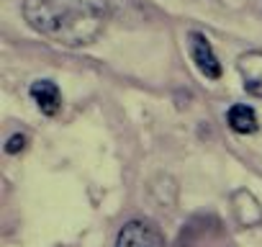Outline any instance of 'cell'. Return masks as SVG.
Listing matches in <instances>:
<instances>
[{
    "label": "cell",
    "instance_id": "1",
    "mask_svg": "<svg viewBox=\"0 0 262 247\" xmlns=\"http://www.w3.org/2000/svg\"><path fill=\"white\" fill-rule=\"evenodd\" d=\"M24 21L62 47H88L105 29V13L90 0H24Z\"/></svg>",
    "mask_w": 262,
    "mask_h": 247
},
{
    "label": "cell",
    "instance_id": "2",
    "mask_svg": "<svg viewBox=\"0 0 262 247\" xmlns=\"http://www.w3.org/2000/svg\"><path fill=\"white\" fill-rule=\"evenodd\" d=\"M116 247H165V234L155 221L131 219L118 229Z\"/></svg>",
    "mask_w": 262,
    "mask_h": 247
},
{
    "label": "cell",
    "instance_id": "3",
    "mask_svg": "<svg viewBox=\"0 0 262 247\" xmlns=\"http://www.w3.org/2000/svg\"><path fill=\"white\" fill-rule=\"evenodd\" d=\"M188 49H190V57H193V62H195V67H198V72L203 77H208V80H219L221 77V72H224L221 62H219L211 42L206 39V34L190 31L188 34Z\"/></svg>",
    "mask_w": 262,
    "mask_h": 247
},
{
    "label": "cell",
    "instance_id": "4",
    "mask_svg": "<svg viewBox=\"0 0 262 247\" xmlns=\"http://www.w3.org/2000/svg\"><path fill=\"white\" fill-rule=\"evenodd\" d=\"M231 211L239 227H257L262 221V206L254 198V193L247 188L231 193Z\"/></svg>",
    "mask_w": 262,
    "mask_h": 247
},
{
    "label": "cell",
    "instance_id": "5",
    "mask_svg": "<svg viewBox=\"0 0 262 247\" xmlns=\"http://www.w3.org/2000/svg\"><path fill=\"white\" fill-rule=\"evenodd\" d=\"M236 70L242 75V85L249 95L262 98V52H247L236 59Z\"/></svg>",
    "mask_w": 262,
    "mask_h": 247
},
{
    "label": "cell",
    "instance_id": "6",
    "mask_svg": "<svg viewBox=\"0 0 262 247\" xmlns=\"http://www.w3.org/2000/svg\"><path fill=\"white\" fill-rule=\"evenodd\" d=\"M29 95L34 98L36 108L44 116H57L62 108V93H59L57 83H52V80H34L29 88Z\"/></svg>",
    "mask_w": 262,
    "mask_h": 247
},
{
    "label": "cell",
    "instance_id": "7",
    "mask_svg": "<svg viewBox=\"0 0 262 247\" xmlns=\"http://www.w3.org/2000/svg\"><path fill=\"white\" fill-rule=\"evenodd\" d=\"M226 121H229L231 132H236V134H254L259 129V121H257L254 108L252 106H244V103L231 106L229 113H226Z\"/></svg>",
    "mask_w": 262,
    "mask_h": 247
},
{
    "label": "cell",
    "instance_id": "8",
    "mask_svg": "<svg viewBox=\"0 0 262 247\" xmlns=\"http://www.w3.org/2000/svg\"><path fill=\"white\" fill-rule=\"evenodd\" d=\"M26 145H29V137L18 132V134H13V137L6 142V152H8V155H18V152L26 150Z\"/></svg>",
    "mask_w": 262,
    "mask_h": 247
}]
</instances>
